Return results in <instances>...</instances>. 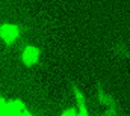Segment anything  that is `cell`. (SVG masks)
I'll return each instance as SVG.
<instances>
[{"label": "cell", "instance_id": "obj_6", "mask_svg": "<svg viewBox=\"0 0 130 116\" xmlns=\"http://www.w3.org/2000/svg\"><path fill=\"white\" fill-rule=\"evenodd\" d=\"M73 93H74V100H76V107H86V103H85V96L83 93L77 89V87H73Z\"/></svg>", "mask_w": 130, "mask_h": 116}, {"label": "cell", "instance_id": "obj_2", "mask_svg": "<svg viewBox=\"0 0 130 116\" xmlns=\"http://www.w3.org/2000/svg\"><path fill=\"white\" fill-rule=\"evenodd\" d=\"M98 101H100V104H101V107H103L104 116H117V113H118V112H117V104H115L113 98H112L109 93L100 90V92H98Z\"/></svg>", "mask_w": 130, "mask_h": 116}, {"label": "cell", "instance_id": "obj_7", "mask_svg": "<svg viewBox=\"0 0 130 116\" xmlns=\"http://www.w3.org/2000/svg\"><path fill=\"white\" fill-rule=\"evenodd\" d=\"M5 104H6V100H5V98H0V110L3 109V106H5Z\"/></svg>", "mask_w": 130, "mask_h": 116}, {"label": "cell", "instance_id": "obj_8", "mask_svg": "<svg viewBox=\"0 0 130 116\" xmlns=\"http://www.w3.org/2000/svg\"><path fill=\"white\" fill-rule=\"evenodd\" d=\"M18 116H32V115H30V113H29L27 110H23V112H21V113H20Z\"/></svg>", "mask_w": 130, "mask_h": 116}, {"label": "cell", "instance_id": "obj_5", "mask_svg": "<svg viewBox=\"0 0 130 116\" xmlns=\"http://www.w3.org/2000/svg\"><path fill=\"white\" fill-rule=\"evenodd\" d=\"M61 116H89V113H88V107H80V109L71 107V109H65Z\"/></svg>", "mask_w": 130, "mask_h": 116}, {"label": "cell", "instance_id": "obj_3", "mask_svg": "<svg viewBox=\"0 0 130 116\" xmlns=\"http://www.w3.org/2000/svg\"><path fill=\"white\" fill-rule=\"evenodd\" d=\"M23 110H24V103L21 100H11L6 101V104L0 110V116H18Z\"/></svg>", "mask_w": 130, "mask_h": 116}, {"label": "cell", "instance_id": "obj_1", "mask_svg": "<svg viewBox=\"0 0 130 116\" xmlns=\"http://www.w3.org/2000/svg\"><path fill=\"white\" fill-rule=\"evenodd\" d=\"M0 38L8 44L12 45L18 38H20V27L12 23H5L0 26Z\"/></svg>", "mask_w": 130, "mask_h": 116}, {"label": "cell", "instance_id": "obj_4", "mask_svg": "<svg viewBox=\"0 0 130 116\" xmlns=\"http://www.w3.org/2000/svg\"><path fill=\"white\" fill-rule=\"evenodd\" d=\"M39 56H41V51L38 50V47L35 45H26L23 53H21V60L26 66H33L38 63L39 60Z\"/></svg>", "mask_w": 130, "mask_h": 116}]
</instances>
